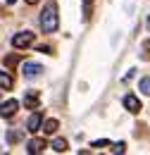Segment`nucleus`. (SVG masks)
Wrapping results in <instances>:
<instances>
[{
	"label": "nucleus",
	"instance_id": "obj_17",
	"mask_svg": "<svg viewBox=\"0 0 150 155\" xmlns=\"http://www.w3.org/2000/svg\"><path fill=\"white\" fill-rule=\"evenodd\" d=\"M107 143H110L107 138H103V141H93V148H100V146H107Z\"/></svg>",
	"mask_w": 150,
	"mask_h": 155
},
{
	"label": "nucleus",
	"instance_id": "obj_3",
	"mask_svg": "<svg viewBox=\"0 0 150 155\" xmlns=\"http://www.w3.org/2000/svg\"><path fill=\"white\" fill-rule=\"evenodd\" d=\"M17 107H19L17 100H7V103H2V105H0V117H5V119H7V117H15V115H17Z\"/></svg>",
	"mask_w": 150,
	"mask_h": 155
},
{
	"label": "nucleus",
	"instance_id": "obj_8",
	"mask_svg": "<svg viewBox=\"0 0 150 155\" xmlns=\"http://www.w3.org/2000/svg\"><path fill=\"white\" fill-rule=\"evenodd\" d=\"M15 86V79L10 77L7 72H0V88H5V91H10Z\"/></svg>",
	"mask_w": 150,
	"mask_h": 155
},
{
	"label": "nucleus",
	"instance_id": "obj_1",
	"mask_svg": "<svg viewBox=\"0 0 150 155\" xmlns=\"http://www.w3.org/2000/svg\"><path fill=\"white\" fill-rule=\"evenodd\" d=\"M41 26H43L45 34L57 31V7H55V2H50V5L43 10V15H41Z\"/></svg>",
	"mask_w": 150,
	"mask_h": 155
},
{
	"label": "nucleus",
	"instance_id": "obj_4",
	"mask_svg": "<svg viewBox=\"0 0 150 155\" xmlns=\"http://www.w3.org/2000/svg\"><path fill=\"white\" fill-rule=\"evenodd\" d=\"M41 72H43V67H41V64H36V62H26V64H24V77H26V79L38 77Z\"/></svg>",
	"mask_w": 150,
	"mask_h": 155
},
{
	"label": "nucleus",
	"instance_id": "obj_16",
	"mask_svg": "<svg viewBox=\"0 0 150 155\" xmlns=\"http://www.w3.org/2000/svg\"><path fill=\"white\" fill-rule=\"evenodd\" d=\"M124 148H126V146H124V143H122V141H119V143H114L112 153H124Z\"/></svg>",
	"mask_w": 150,
	"mask_h": 155
},
{
	"label": "nucleus",
	"instance_id": "obj_12",
	"mask_svg": "<svg viewBox=\"0 0 150 155\" xmlns=\"http://www.w3.org/2000/svg\"><path fill=\"white\" fill-rule=\"evenodd\" d=\"M138 91H143L145 96H150V77L141 79V84H138Z\"/></svg>",
	"mask_w": 150,
	"mask_h": 155
},
{
	"label": "nucleus",
	"instance_id": "obj_7",
	"mask_svg": "<svg viewBox=\"0 0 150 155\" xmlns=\"http://www.w3.org/2000/svg\"><path fill=\"white\" fill-rule=\"evenodd\" d=\"M41 122H43V115L41 112H34V115L29 117V122H26V127H29V131L34 134V131H38V127H41Z\"/></svg>",
	"mask_w": 150,
	"mask_h": 155
},
{
	"label": "nucleus",
	"instance_id": "obj_14",
	"mask_svg": "<svg viewBox=\"0 0 150 155\" xmlns=\"http://www.w3.org/2000/svg\"><path fill=\"white\" fill-rule=\"evenodd\" d=\"M19 138H21L19 131H7V143H17Z\"/></svg>",
	"mask_w": 150,
	"mask_h": 155
},
{
	"label": "nucleus",
	"instance_id": "obj_5",
	"mask_svg": "<svg viewBox=\"0 0 150 155\" xmlns=\"http://www.w3.org/2000/svg\"><path fill=\"white\" fill-rule=\"evenodd\" d=\"M26 150H29L31 155L43 153V150H45V141H43V138H31V141H29V148H26Z\"/></svg>",
	"mask_w": 150,
	"mask_h": 155
},
{
	"label": "nucleus",
	"instance_id": "obj_13",
	"mask_svg": "<svg viewBox=\"0 0 150 155\" xmlns=\"http://www.w3.org/2000/svg\"><path fill=\"white\" fill-rule=\"evenodd\" d=\"M19 60H21L19 55H7V58H5V64H7V67H15Z\"/></svg>",
	"mask_w": 150,
	"mask_h": 155
},
{
	"label": "nucleus",
	"instance_id": "obj_18",
	"mask_svg": "<svg viewBox=\"0 0 150 155\" xmlns=\"http://www.w3.org/2000/svg\"><path fill=\"white\" fill-rule=\"evenodd\" d=\"M26 2H29V5H36V2H38V0H26Z\"/></svg>",
	"mask_w": 150,
	"mask_h": 155
},
{
	"label": "nucleus",
	"instance_id": "obj_10",
	"mask_svg": "<svg viewBox=\"0 0 150 155\" xmlns=\"http://www.w3.org/2000/svg\"><path fill=\"white\" fill-rule=\"evenodd\" d=\"M57 127H60V124H57V119H48V122L43 124V134H55Z\"/></svg>",
	"mask_w": 150,
	"mask_h": 155
},
{
	"label": "nucleus",
	"instance_id": "obj_6",
	"mask_svg": "<svg viewBox=\"0 0 150 155\" xmlns=\"http://www.w3.org/2000/svg\"><path fill=\"white\" fill-rule=\"evenodd\" d=\"M124 107H126L129 112H138V110H141V100L136 96H126L124 98Z\"/></svg>",
	"mask_w": 150,
	"mask_h": 155
},
{
	"label": "nucleus",
	"instance_id": "obj_15",
	"mask_svg": "<svg viewBox=\"0 0 150 155\" xmlns=\"http://www.w3.org/2000/svg\"><path fill=\"white\" fill-rule=\"evenodd\" d=\"M143 60H150V41L143 43Z\"/></svg>",
	"mask_w": 150,
	"mask_h": 155
},
{
	"label": "nucleus",
	"instance_id": "obj_20",
	"mask_svg": "<svg viewBox=\"0 0 150 155\" xmlns=\"http://www.w3.org/2000/svg\"><path fill=\"white\" fill-rule=\"evenodd\" d=\"M148 29H150V17H148Z\"/></svg>",
	"mask_w": 150,
	"mask_h": 155
},
{
	"label": "nucleus",
	"instance_id": "obj_9",
	"mask_svg": "<svg viewBox=\"0 0 150 155\" xmlns=\"http://www.w3.org/2000/svg\"><path fill=\"white\" fill-rule=\"evenodd\" d=\"M24 105H26V107H31V110H34V107H38V93H36V91L26 93V98H24Z\"/></svg>",
	"mask_w": 150,
	"mask_h": 155
},
{
	"label": "nucleus",
	"instance_id": "obj_19",
	"mask_svg": "<svg viewBox=\"0 0 150 155\" xmlns=\"http://www.w3.org/2000/svg\"><path fill=\"white\" fill-rule=\"evenodd\" d=\"M7 2H10V5H12V2H17V0H7Z\"/></svg>",
	"mask_w": 150,
	"mask_h": 155
},
{
	"label": "nucleus",
	"instance_id": "obj_21",
	"mask_svg": "<svg viewBox=\"0 0 150 155\" xmlns=\"http://www.w3.org/2000/svg\"><path fill=\"white\" fill-rule=\"evenodd\" d=\"M83 2H91V0H83Z\"/></svg>",
	"mask_w": 150,
	"mask_h": 155
},
{
	"label": "nucleus",
	"instance_id": "obj_2",
	"mask_svg": "<svg viewBox=\"0 0 150 155\" xmlns=\"http://www.w3.org/2000/svg\"><path fill=\"white\" fill-rule=\"evenodd\" d=\"M34 43V34L31 31H21V34H17L15 38H12V45L15 48H29Z\"/></svg>",
	"mask_w": 150,
	"mask_h": 155
},
{
	"label": "nucleus",
	"instance_id": "obj_11",
	"mask_svg": "<svg viewBox=\"0 0 150 155\" xmlns=\"http://www.w3.org/2000/svg\"><path fill=\"white\" fill-rule=\"evenodd\" d=\"M53 150L64 153V150H67V141H64V138H55V141H53Z\"/></svg>",
	"mask_w": 150,
	"mask_h": 155
}]
</instances>
